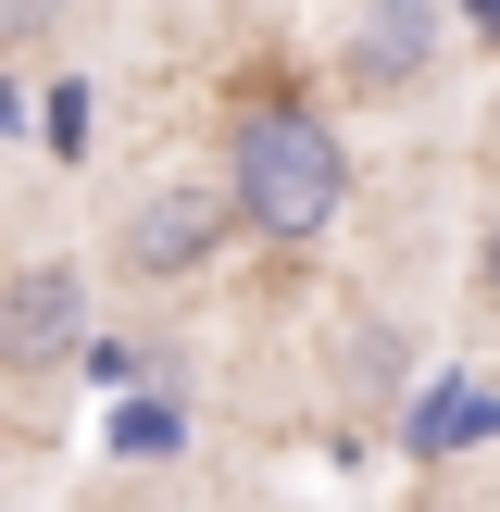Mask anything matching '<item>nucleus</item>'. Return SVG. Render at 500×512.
I'll return each mask as SVG.
<instances>
[{
    "label": "nucleus",
    "mask_w": 500,
    "mask_h": 512,
    "mask_svg": "<svg viewBox=\"0 0 500 512\" xmlns=\"http://www.w3.org/2000/svg\"><path fill=\"white\" fill-rule=\"evenodd\" d=\"M225 225H238L225 188H150L138 213H125L113 250H125V275H200V263L225 250Z\"/></svg>",
    "instance_id": "obj_3"
},
{
    "label": "nucleus",
    "mask_w": 500,
    "mask_h": 512,
    "mask_svg": "<svg viewBox=\"0 0 500 512\" xmlns=\"http://www.w3.org/2000/svg\"><path fill=\"white\" fill-rule=\"evenodd\" d=\"M0 125H13V100H0Z\"/></svg>",
    "instance_id": "obj_10"
},
{
    "label": "nucleus",
    "mask_w": 500,
    "mask_h": 512,
    "mask_svg": "<svg viewBox=\"0 0 500 512\" xmlns=\"http://www.w3.org/2000/svg\"><path fill=\"white\" fill-rule=\"evenodd\" d=\"M425 50H438V13H425V0H375L363 38H350V75H363V88H413Z\"/></svg>",
    "instance_id": "obj_4"
},
{
    "label": "nucleus",
    "mask_w": 500,
    "mask_h": 512,
    "mask_svg": "<svg viewBox=\"0 0 500 512\" xmlns=\"http://www.w3.org/2000/svg\"><path fill=\"white\" fill-rule=\"evenodd\" d=\"M113 450L163 463V450H175V400H125V413H113Z\"/></svg>",
    "instance_id": "obj_6"
},
{
    "label": "nucleus",
    "mask_w": 500,
    "mask_h": 512,
    "mask_svg": "<svg viewBox=\"0 0 500 512\" xmlns=\"http://www.w3.org/2000/svg\"><path fill=\"white\" fill-rule=\"evenodd\" d=\"M488 425H500V400H463V388L413 400V450H450V438H488Z\"/></svg>",
    "instance_id": "obj_5"
},
{
    "label": "nucleus",
    "mask_w": 500,
    "mask_h": 512,
    "mask_svg": "<svg viewBox=\"0 0 500 512\" xmlns=\"http://www.w3.org/2000/svg\"><path fill=\"white\" fill-rule=\"evenodd\" d=\"M75 338H88V275H75V263H25V275H0V363H13V375L63 363Z\"/></svg>",
    "instance_id": "obj_2"
},
{
    "label": "nucleus",
    "mask_w": 500,
    "mask_h": 512,
    "mask_svg": "<svg viewBox=\"0 0 500 512\" xmlns=\"http://www.w3.org/2000/svg\"><path fill=\"white\" fill-rule=\"evenodd\" d=\"M475 275H488V300H500V225H488V263H475Z\"/></svg>",
    "instance_id": "obj_8"
},
{
    "label": "nucleus",
    "mask_w": 500,
    "mask_h": 512,
    "mask_svg": "<svg viewBox=\"0 0 500 512\" xmlns=\"http://www.w3.org/2000/svg\"><path fill=\"white\" fill-rule=\"evenodd\" d=\"M350 200V163H338V125L300 113V100H263V113H238V175H225V213L250 225V238L300 250L325 238Z\"/></svg>",
    "instance_id": "obj_1"
},
{
    "label": "nucleus",
    "mask_w": 500,
    "mask_h": 512,
    "mask_svg": "<svg viewBox=\"0 0 500 512\" xmlns=\"http://www.w3.org/2000/svg\"><path fill=\"white\" fill-rule=\"evenodd\" d=\"M38 13H50V0H0V25H38Z\"/></svg>",
    "instance_id": "obj_7"
},
{
    "label": "nucleus",
    "mask_w": 500,
    "mask_h": 512,
    "mask_svg": "<svg viewBox=\"0 0 500 512\" xmlns=\"http://www.w3.org/2000/svg\"><path fill=\"white\" fill-rule=\"evenodd\" d=\"M475 25H500V0H475Z\"/></svg>",
    "instance_id": "obj_9"
}]
</instances>
